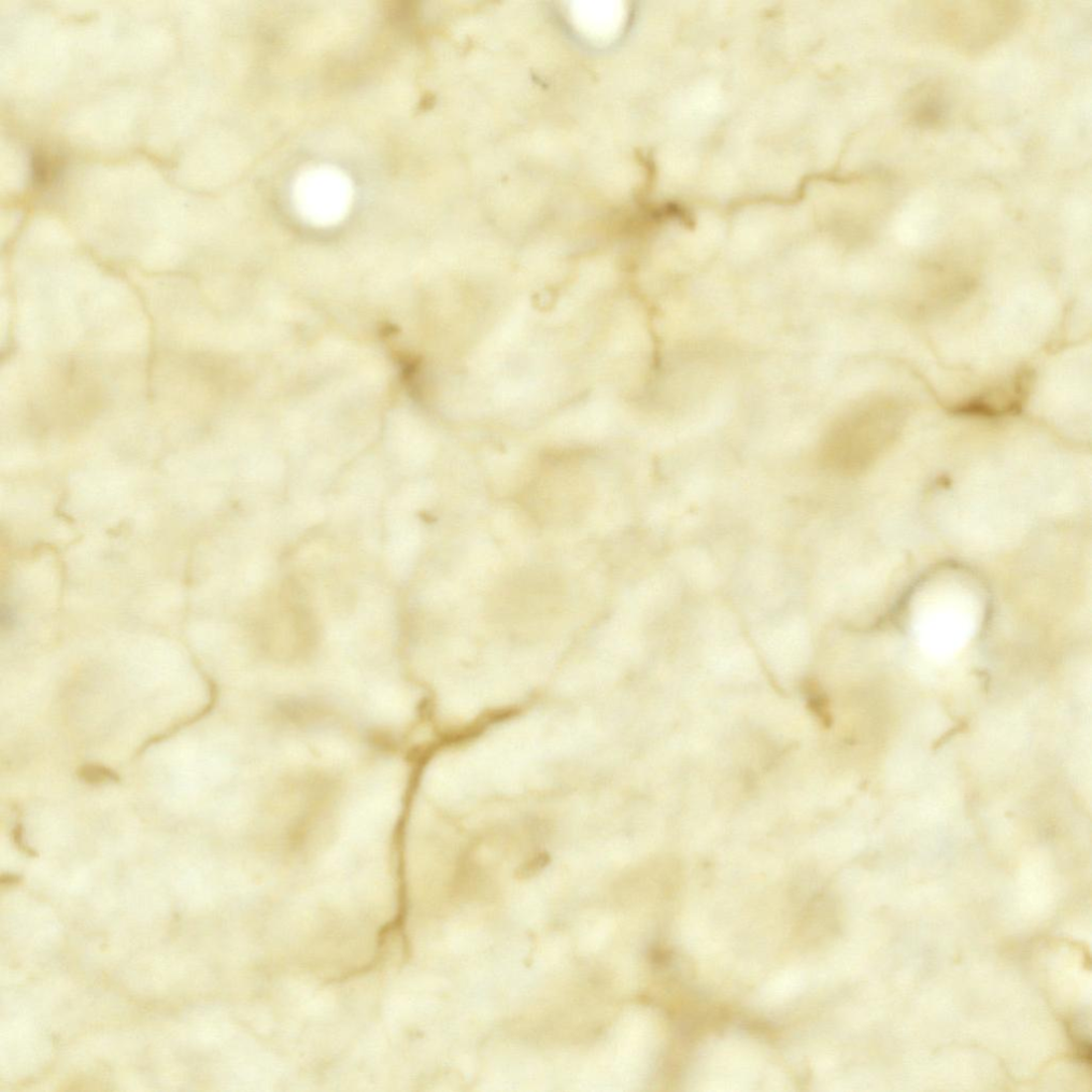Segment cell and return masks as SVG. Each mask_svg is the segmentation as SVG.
<instances>
[{
  "instance_id": "cell-2",
  "label": "cell",
  "mask_w": 1092,
  "mask_h": 1092,
  "mask_svg": "<svg viewBox=\"0 0 1092 1092\" xmlns=\"http://www.w3.org/2000/svg\"><path fill=\"white\" fill-rule=\"evenodd\" d=\"M903 410L895 400H879L868 405L855 421L835 430L827 439L821 450V463L835 473L855 471L868 455L875 434L895 427Z\"/></svg>"
},
{
  "instance_id": "cell-4",
  "label": "cell",
  "mask_w": 1092,
  "mask_h": 1092,
  "mask_svg": "<svg viewBox=\"0 0 1092 1092\" xmlns=\"http://www.w3.org/2000/svg\"><path fill=\"white\" fill-rule=\"evenodd\" d=\"M1031 382L1030 373H1020L1007 385L991 390L980 397H975L974 400L957 407L955 413L986 417L1017 413L1025 405L1031 389Z\"/></svg>"
},
{
  "instance_id": "cell-8",
  "label": "cell",
  "mask_w": 1092,
  "mask_h": 1092,
  "mask_svg": "<svg viewBox=\"0 0 1092 1092\" xmlns=\"http://www.w3.org/2000/svg\"><path fill=\"white\" fill-rule=\"evenodd\" d=\"M12 838L14 843H16L21 850H24V852H26L27 854L34 855L33 849L31 847H28L24 842V829L22 822L18 821L17 824L14 825L12 829Z\"/></svg>"
},
{
  "instance_id": "cell-7",
  "label": "cell",
  "mask_w": 1092,
  "mask_h": 1092,
  "mask_svg": "<svg viewBox=\"0 0 1092 1092\" xmlns=\"http://www.w3.org/2000/svg\"><path fill=\"white\" fill-rule=\"evenodd\" d=\"M55 168L46 155L38 154L33 160V179L38 186H44L49 182Z\"/></svg>"
},
{
  "instance_id": "cell-3",
  "label": "cell",
  "mask_w": 1092,
  "mask_h": 1092,
  "mask_svg": "<svg viewBox=\"0 0 1092 1092\" xmlns=\"http://www.w3.org/2000/svg\"><path fill=\"white\" fill-rule=\"evenodd\" d=\"M904 116L917 129L934 130L949 118L950 99L946 88L938 81L917 84L904 99Z\"/></svg>"
},
{
  "instance_id": "cell-1",
  "label": "cell",
  "mask_w": 1092,
  "mask_h": 1092,
  "mask_svg": "<svg viewBox=\"0 0 1092 1092\" xmlns=\"http://www.w3.org/2000/svg\"><path fill=\"white\" fill-rule=\"evenodd\" d=\"M918 13L921 30L970 54L999 44L1023 19V9L1016 3H932Z\"/></svg>"
},
{
  "instance_id": "cell-6",
  "label": "cell",
  "mask_w": 1092,
  "mask_h": 1092,
  "mask_svg": "<svg viewBox=\"0 0 1092 1092\" xmlns=\"http://www.w3.org/2000/svg\"><path fill=\"white\" fill-rule=\"evenodd\" d=\"M77 775L81 782L92 786L119 784L121 782V777L116 771L98 764L81 766Z\"/></svg>"
},
{
  "instance_id": "cell-5",
  "label": "cell",
  "mask_w": 1092,
  "mask_h": 1092,
  "mask_svg": "<svg viewBox=\"0 0 1092 1092\" xmlns=\"http://www.w3.org/2000/svg\"><path fill=\"white\" fill-rule=\"evenodd\" d=\"M208 688H209V693H210L209 694V701L202 708V710L198 711L197 713L190 716L189 718H186V719H183V720L180 721L179 723H177V725H175L173 728H170L169 730H166L164 733H160L158 735L152 736L151 739H149L143 746H141V748L138 751V755H141V754L145 753V751L147 749H149L151 746L159 744V743L169 739V737H172L177 732L181 731L182 728H186V727L192 725V723L197 722L198 720H201L206 715H208L211 712L212 707L215 706L216 701H217V686L215 685V683L209 682L208 683Z\"/></svg>"
}]
</instances>
